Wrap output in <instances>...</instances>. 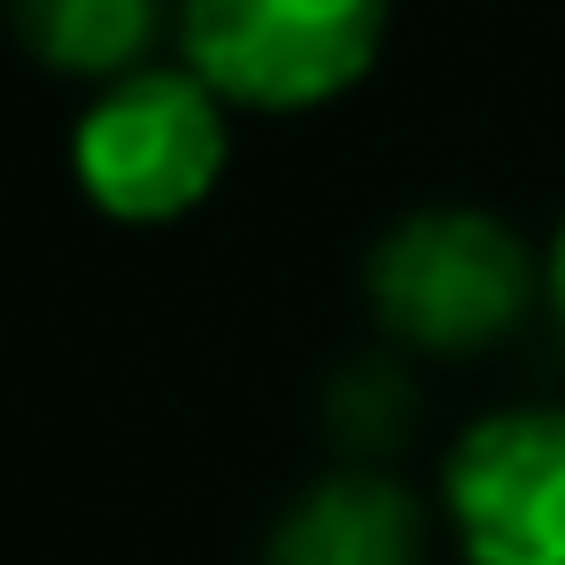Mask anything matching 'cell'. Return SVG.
Instances as JSON below:
<instances>
[{
  "instance_id": "cell-1",
  "label": "cell",
  "mask_w": 565,
  "mask_h": 565,
  "mask_svg": "<svg viewBox=\"0 0 565 565\" xmlns=\"http://www.w3.org/2000/svg\"><path fill=\"white\" fill-rule=\"evenodd\" d=\"M372 318L418 356L495 349L542 295L534 248L488 210H411L364 256Z\"/></svg>"
},
{
  "instance_id": "cell-2",
  "label": "cell",
  "mask_w": 565,
  "mask_h": 565,
  "mask_svg": "<svg viewBox=\"0 0 565 565\" xmlns=\"http://www.w3.org/2000/svg\"><path fill=\"white\" fill-rule=\"evenodd\" d=\"M387 40V0H179V55L225 109H318Z\"/></svg>"
},
{
  "instance_id": "cell-3",
  "label": "cell",
  "mask_w": 565,
  "mask_h": 565,
  "mask_svg": "<svg viewBox=\"0 0 565 565\" xmlns=\"http://www.w3.org/2000/svg\"><path fill=\"white\" fill-rule=\"evenodd\" d=\"M225 148V102L186 63H148L94 94V109L71 132V171L94 210L125 225H163L217 186Z\"/></svg>"
},
{
  "instance_id": "cell-4",
  "label": "cell",
  "mask_w": 565,
  "mask_h": 565,
  "mask_svg": "<svg viewBox=\"0 0 565 565\" xmlns=\"http://www.w3.org/2000/svg\"><path fill=\"white\" fill-rule=\"evenodd\" d=\"M472 565H565V411H495L441 465Z\"/></svg>"
},
{
  "instance_id": "cell-5",
  "label": "cell",
  "mask_w": 565,
  "mask_h": 565,
  "mask_svg": "<svg viewBox=\"0 0 565 565\" xmlns=\"http://www.w3.org/2000/svg\"><path fill=\"white\" fill-rule=\"evenodd\" d=\"M264 565H426V511L395 472L341 465L279 511Z\"/></svg>"
},
{
  "instance_id": "cell-6",
  "label": "cell",
  "mask_w": 565,
  "mask_h": 565,
  "mask_svg": "<svg viewBox=\"0 0 565 565\" xmlns=\"http://www.w3.org/2000/svg\"><path fill=\"white\" fill-rule=\"evenodd\" d=\"M17 40L63 78H132L179 32V0H9Z\"/></svg>"
},
{
  "instance_id": "cell-7",
  "label": "cell",
  "mask_w": 565,
  "mask_h": 565,
  "mask_svg": "<svg viewBox=\"0 0 565 565\" xmlns=\"http://www.w3.org/2000/svg\"><path fill=\"white\" fill-rule=\"evenodd\" d=\"M411 418H418V387H411V372L395 356H356L326 387V426H333V441L356 465L364 457H387L411 434Z\"/></svg>"
},
{
  "instance_id": "cell-8",
  "label": "cell",
  "mask_w": 565,
  "mask_h": 565,
  "mask_svg": "<svg viewBox=\"0 0 565 565\" xmlns=\"http://www.w3.org/2000/svg\"><path fill=\"white\" fill-rule=\"evenodd\" d=\"M542 295H550L557 333H565V225H557V241H550V256H542Z\"/></svg>"
}]
</instances>
